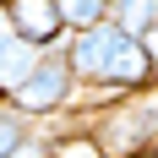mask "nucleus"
I'll use <instances>...</instances> for the list:
<instances>
[{"instance_id":"5","label":"nucleus","mask_w":158,"mask_h":158,"mask_svg":"<svg viewBox=\"0 0 158 158\" xmlns=\"http://www.w3.org/2000/svg\"><path fill=\"white\" fill-rule=\"evenodd\" d=\"M55 6H60L65 33H87L98 22H109V0H55Z\"/></svg>"},{"instance_id":"4","label":"nucleus","mask_w":158,"mask_h":158,"mask_svg":"<svg viewBox=\"0 0 158 158\" xmlns=\"http://www.w3.org/2000/svg\"><path fill=\"white\" fill-rule=\"evenodd\" d=\"M109 22L131 38H142L147 27H158V0H109Z\"/></svg>"},{"instance_id":"1","label":"nucleus","mask_w":158,"mask_h":158,"mask_svg":"<svg viewBox=\"0 0 158 158\" xmlns=\"http://www.w3.org/2000/svg\"><path fill=\"white\" fill-rule=\"evenodd\" d=\"M65 65H71L77 87H93V93L109 98V104L153 87L142 38L120 33L114 22H98V27H87V33H71V38H65Z\"/></svg>"},{"instance_id":"9","label":"nucleus","mask_w":158,"mask_h":158,"mask_svg":"<svg viewBox=\"0 0 158 158\" xmlns=\"http://www.w3.org/2000/svg\"><path fill=\"white\" fill-rule=\"evenodd\" d=\"M6 38H11V27H6V22H0V49H6Z\"/></svg>"},{"instance_id":"7","label":"nucleus","mask_w":158,"mask_h":158,"mask_svg":"<svg viewBox=\"0 0 158 158\" xmlns=\"http://www.w3.org/2000/svg\"><path fill=\"white\" fill-rule=\"evenodd\" d=\"M49 158H109V153L93 142V131H65V136H55Z\"/></svg>"},{"instance_id":"2","label":"nucleus","mask_w":158,"mask_h":158,"mask_svg":"<svg viewBox=\"0 0 158 158\" xmlns=\"http://www.w3.org/2000/svg\"><path fill=\"white\" fill-rule=\"evenodd\" d=\"M77 93L82 87H77V77H71V65H65V49H55V55H38V60H33V71L6 93V104L22 109L27 120H49V114L71 109Z\"/></svg>"},{"instance_id":"3","label":"nucleus","mask_w":158,"mask_h":158,"mask_svg":"<svg viewBox=\"0 0 158 158\" xmlns=\"http://www.w3.org/2000/svg\"><path fill=\"white\" fill-rule=\"evenodd\" d=\"M0 22L11 27V38H22V44L38 49V55H55V49H65V38H71L55 0H0Z\"/></svg>"},{"instance_id":"11","label":"nucleus","mask_w":158,"mask_h":158,"mask_svg":"<svg viewBox=\"0 0 158 158\" xmlns=\"http://www.w3.org/2000/svg\"><path fill=\"white\" fill-rule=\"evenodd\" d=\"M153 147H158V142H153Z\"/></svg>"},{"instance_id":"10","label":"nucleus","mask_w":158,"mask_h":158,"mask_svg":"<svg viewBox=\"0 0 158 158\" xmlns=\"http://www.w3.org/2000/svg\"><path fill=\"white\" fill-rule=\"evenodd\" d=\"M0 98H6V93H0Z\"/></svg>"},{"instance_id":"6","label":"nucleus","mask_w":158,"mask_h":158,"mask_svg":"<svg viewBox=\"0 0 158 158\" xmlns=\"http://www.w3.org/2000/svg\"><path fill=\"white\" fill-rule=\"evenodd\" d=\"M33 131H38V120H27L22 109H11V104L0 98V158H16V147L27 142Z\"/></svg>"},{"instance_id":"8","label":"nucleus","mask_w":158,"mask_h":158,"mask_svg":"<svg viewBox=\"0 0 158 158\" xmlns=\"http://www.w3.org/2000/svg\"><path fill=\"white\" fill-rule=\"evenodd\" d=\"M142 55H147V71H153V87H158V27L142 33Z\"/></svg>"}]
</instances>
